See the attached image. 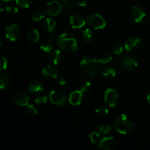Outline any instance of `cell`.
<instances>
[{"instance_id": "6da1fadb", "label": "cell", "mask_w": 150, "mask_h": 150, "mask_svg": "<svg viewBox=\"0 0 150 150\" xmlns=\"http://www.w3.org/2000/svg\"><path fill=\"white\" fill-rule=\"evenodd\" d=\"M100 64L98 59L86 57L80 62L79 67L83 76L91 79L98 76L100 70Z\"/></svg>"}, {"instance_id": "7a4b0ae2", "label": "cell", "mask_w": 150, "mask_h": 150, "mask_svg": "<svg viewBox=\"0 0 150 150\" xmlns=\"http://www.w3.org/2000/svg\"><path fill=\"white\" fill-rule=\"evenodd\" d=\"M57 43L62 50L67 52H75L78 48V42L76 38L67 32L59 35L57 39Z\"/></svg>"}, {"instance_id": "3957f363", "label": "cell", "mask_w": 150, "mask_h": 150, "mask_svg": "<svg viewBox=\"0 0 150 150\" xmlns=\"http://www.w3.org/2000/svg\"><path fill=\"white\" fill-rule=\"evenodd\" d=\"M114 128L116 131L122 135H126L130 133L133 127L132 120L126 114H121L116 118L114 122Z\"/></svg>"}, {"instance_id": "277c9868", "label": "cell", "mask_w": 150, "mask_h": 150, "mask_svg": "<svg viewBox=\"0 0 150 150\" xmlns=\"http://www.w3.org/2000/svg\"><path fill=\"white\" fill-rule=\"evenodd\" d=\"M86 21L92 29H102L106 26V22L104 18L100 14H91L86 17Z\"/></svg>"}, {"instance_id": "5b68a950", "label": "cell", "mask_w": 150, "mask_h": 150, "mask_svg": "<svg viewBox=\"0 0 150 150\" xmlns=\"http://www.w3.org/2000/svg\"><path fill=\"white\" fill-rule=\"evenodd\" d=\"M122 64L126 70L134 71L139 67V61L137 57L132 54H126L122 59Z\"/></svg>"}, {"instance_id": "8992f818", "label": "cell", "mask_w": 150, "mask_h": 150, "mask_svg": "<svg viewBox=\"0 0 150 150\" xmlns=\"http://www.w3.org/2000/svg\"><path fill=\"white\" fill-rule=\"evenodd\" d=\"M104 100L108 106L116 107L120 101V95L116 89L109 88L105 92Z\"/></svg>"}, {"instance_id": "52a82bcc", "label": "cell", "mask_w": 150, "mask_h": 150, "mask_svg": "<svg viewBox=\"0 0 150 150\" xmlns=\"http://www.w3.org/2000/svg\"><path fill=\"white\" fill-rule=\"evenodd\" d=\"M66 95L62 89H54L49 94V100L56 105H64L66 103Z\"/></svg>"}, {"instance_id": "ba28073f", "label": "cell", "mask_w": 150, "mask_h": 150, "mask_svg": "<svg viewBox=\"0 0 150 150\" xmlns=\"http://www.w3.org/2000/svg\"><path fill=\"white\" fill-rule=\"evenodd\" d=\"M21 35V30L17 24H10L5 29V35L10 41H16Z\"/></svg>"}, {"instance_id": "9c48e42d", "label": "cell", "mask_w": 150, "mask_h": 150, "mask_svg": "<svg viewBox=\"0 0 150 150\" xmlns=\"http://www.w3.org/2000/svg\"><path fill=\"white\" fill-rule=\"evenodd\" d=\"M130 16L133 21L136 23H141L144 21L146 14L140 6L134 5L132 7L130 10Z\"/></svg>"}, {"instance_id": "30bf717a", "label": "cell", "mask_w": 150, "mask_h": 150, "mask_svg": "<svg viewBox=\"0 0 150 150\" xmlns=\"http://www.w3.org/2000/svg\"><path fill=\"white\" fill-rule=\"evenodd\" d=\"M142 40L136 37L128 38L125 42V48L128 51H136L141 48Z\"/></svg>"}, {"instance_id": "8fae6325", "label": "cell", "mask_w": 150, "mask_h": 150, "mask_svg": "<svg viewBox=\"0 0 150 150\" xmlns=\"http://www.w3.org/2000/svg\"><path fill=\"white\" fill-rule=\"evenodd\" d=\"M62 11V4L58 1H51L47 4L46 12L50 16H58Z\"/></svg>"}, {"instance_id": "7c38bea8", "label": "cell", "mask_w": 150, "mask_h": 150, "mask_svg": "<svg viewBox=\"0 0 150 150\" xmlns=\"http://www.w3.org/2000/svg\"><path fill=\"white\" fill-rule=\"evenodd\" d=\"M13 101L19 106H26L29 104V97L27 93L24 92H18L13 97Z\"/></svg>"}, {"instance_id": "4fadbf2b", "label": "cell", "mask_w": 150, "mask_h": 150, "mask_svg": "<svg viewBox=\"0 0 150 150\" xmlns=\"http://www.w3.org/2000/svg\"><path fill=\"white\" fill-rule=\"evenodd\" d=\"M117 146V142L114 137H105L100 142L99 148L105 150L114 149Z\"/></svg>"}, {"instance_id": "5bb4252c", "label": "cell", "mask_w": 150, "mask_h": 150, "mask_svg": "<svg viewBox=\"0 0 150 150\" xmlns=\"http://www.w3.org/2000/svg\"><path fill=\"white\" fill-rule=\"evenodd\" d=\"M70 23L73 29H81L86 24V21L79 15H72L70 17Z\"/></svg>"}, {"instance_id": "9a60e30c", "label": "cell", "mask_w": 150, "mask_h": 150, "mask_svg": "<svg viewBox=\"0 0 150 150\" xmlns=\"http://www.w3.org/2000/svg\"><path fill=\"white\" fill-rule=\"evenodd\" d=\"M42 75L47 79H56L58 78L59 73L57 69L51 65H48L42 69Z\"/></svg>"}, {"instance_id": "2e32d148", "label": "cell", "mask_w": 150, "mask_h": 150, "mask_svg": "<svg viewBox=\"0 0 150 150\" xmlns=\"http://www.w3.org/2000/svg\"><path fill=\"white\" fill-rule=\"evenodd\" d=\"M83 93L80 90L73 91L69 96V102L73 106H77L81 103Z\"/></svg>"}, {"instance_id": "e0dca14e", "label": "cell", "mask_w": 150, "mask_h": 150, "mask_svg": "<svg viewBox=\"0 0 150 150\" xmlns=\"http://www.w3.org/2000/svg\"><path fill=\"white\" fill-rule=\"evenodd\" d=\"M54 46V37L49 36L42 40L40 42V48L44 52H50Z\"/></svg>"}, {"instance_id": "ac0fdd59", "label": "cell", "mask_w": 150, "mask_h": 150, "mask_svg": "<svg viewBox=\"0 0 150 150\" xmlns=\"http://www.w3.org/2000/svg\"><path fill=\"white\" fill-rule=\"evenodd\" d=\"M63 59L62 53L59 50H54L50 53L49 55V60L53 64L57 65L60 64Z\"/></svg>"}, {"instance_id": "d6986e66", "label": "cell", "mask_w": 150, "mask_h": 150, "mask_svg": "<svg viewBox=\"0 0 150 150\" xmlns=\"http://www.w3.org/2000/svg\"><path fill=\"white\" fill-rule=\"evenodd\" d=\"M56 27V21L51 18H47L42 23V28L47 32H53Z\"/></svg>"}, {"instance_id": "ffe728a7", "label": "cell", "mask_w": 150, "mask_h": 150, "mask_svg": "<svg viewBox=\"0 0 150 150\" xmlns=\"http://www.w3.org/2000/svg\"><path fill=\"white\" fill-rule=\"evenodd\" d=\"M29 92L33 94H38L40 92H42L43 90V87H42V83H40L39 81H32L29 83Z\"/></svg>"}, {"instance_id": "44dd1931", "label": "cell", "mask_w": 150, "mask_h": 150, "mask_svg": "<svg viewBox=\"0 0 150 150\" xmlns=\"http://www.w3.org/2000/svg\"><path fill=\"white\" fill-rule=\"evenodd\" d=\"M27 40L31 43H36L40 40V33L38 30L35 29H32L28 32Z\"/></svg>"}, {"instance_id": "7402d4cb", "label": "cell", "mask_w": 150, "mask_h": 150, "mask_svg": "<svg viewBox=\"0 0 150 150\" xmlns=\"http://www.w3.org/2000/svg\"><path fill=\"white\" fill-rule=\"evenodd\" d=\"M11 83L10 78L7 73H2L0 76V88L1 89H5L10 86Z\"/></svg>"}, {"instance_id": "603a6c76", "label": "cell", "mask_w": 150, "mask_h": 150, "mask_svg": "<svg viewBox=\"0 0 150 150\" xmlns=\"http://www.w3.org/2000/svg\"><path fill=\"white\" fill-rule=\"evenodd\" d=\"M102 74L104 77L107 78V79H112V78L115 77L116 70H114V67L107 66V67H103L102 70Z\"/></svg>"}, {"instance_id": "cb8c5ba5", "label": "cell", "mask_w": 150, "mask_h": 150, "mask_svg": "<svg viewBox=\"0 0 150 150\" xmlns=\"http://www.w3.org/2000/svg\"><path fill=\"white\" fill-rule=\"evenodd\" d=\"M82 35H83L84 40L86 42H92L95 38V34H94L93 31L89 28L83 29L82 32Z\"/></svg>"}, {"instance_id": "d4e9b609", "label": "cell", "mask_w": 150, "mask_h": 150, "mask_svg": "<svg viewBox=\"0 0 150 150\" xmlns=\"http://www.w3.org/2000/svg\"><path fill=\"white\" fill-rule=\"evenodd\" d=\"M63 3L62 4V12L65 14L70 13L73 10V4L70 0H63Z\"/></svg>"}, {"instance_id": "484cf974", "label": "cell", "mask_w": 150, "mask_h": 150, "mask_svg": "<svg viewBox=\"0 0 150 150\" xmlns=\"http://www.w3.org/2000/svg\"><path fill=\"white\" fill-rule=\"evenodd\" d=\"M111 60H112V57L111 54L107 52L102 53L101 54H100L99 57H98V61L101 64H108Z\"/></svg>"}, {"instance_id": "4316f807", "label": "cell", "mask_w": 150, "mask_h": 150, "mask_svg": "<svg viewBox=\"0 0 150 150\" xmlns=\"http://www.w3.org/2000/svg\"><path fill=\"white\" fill-rule=\"evenodd\" d=\"M98 130H99L100 133L107 136V135H108L111 133V131L112 130V127L108 124H103L100 126Z\"/></svg>"}, {"instance_id": "83f0119b", "label": "cell", "mask_w": 150, "mask_h": 150, "mask_svg": "<svg viewBox=\"0 0 150 150\" xmlns=\"http://www.w3.org/2000/svg\"><path fill=\"white\" fill-rule=\"evenodd\" d=\"M92 88V84L89 81H83L79 86V90L82 92V93H86V92H89Z\"/></svg>"}, {"instance_id": "f1b7e54d", "label": "cell", "mask_w": 150, "mask_h": 150, "mask_svg": "<svg viewBox=\"0 0 150 150\" xmlns=\"http://www.w3.org/2000/svg\"><path fill=\"white\" fill-rule=\"evenodd\" d=\"M45 18V14L41 10H38L35 11L32 15V20L35 22H39L42 21Z\"/></svg>"}, {"instance_id": "f546056e", "label": "cell", "mask_w": 150, "mask_h": 150, "mask_svg": "<svg viewBox=\"0 0 150 150\" xmlns=\"http://www.w3.org/2000/svg\"><path fill=\"white\" fill-rule=\"evenodd\" d=\"M108 109L105 106H100L96 108L95 113L98 117H105L108 114Z\"/></svg>"}, {"instance_id": "4dcf8cb0", "label": "cell", "mask_w": 150, "mask_h": 150, "mask_svg": "<svg viewBox=\"0 0 150 150\" xmlns=\"http://www.w3.org/2000/svg\"><path fill=\"white\" fill-rule=\"evenodd\" d=\"M26 112L28 115L34 117V116H36L38 114V109H37V108L34 105H29L28 104L26 105Z\"/></svg>"}, {"instance_id": "1f68e13d", "label": "cell", "mask_w": 150, "mask_h": 150, "mask_svg": "<svg viewBox=\"0 0 150 150\" xmlns=\"http://www.w3.org/2000/svg\"><path fill=\"white\" fill-rule=\"evenodd\" d=\"M124 47L121 43H116L113 46V53L116 55H120L123 52Z\"/></svg>"}, {"instance_id": "d6a6232c", "label": "cell", "mask_w": 150, "mask_h": 150, "mask_svg": "<svg viewBox=\"0 0 150 150\" xmlns=\"http://www.w3.org/2000/svg\"><path fill=\"white\" fill-rule=\"evenodd\" d=\"M16 4L23 8H28L31 5L32 0H16Z\"/></svg>"}, {"instance_id": "836d02e7", "label": "cell", "mask_w": 150, "mask_h": 150, "mask_svg": "<svg viewBox=\"0 0 150 150\" xmlns=\"http://www.w3.org/2000/svg\"><path fill=\"white\" fill-rule=\"evenodd\" d=\"M48 102V97L45 95H42V96H39L35 99V103L40 105H45Z\"/></svg>"}, {"instance_id": "e575fe53", "label": "cell", "mask_w": 150, "mask_h": 150, "mask_svg": "<svg viewBox=\"0 0 150 150\" xmlns=\"http://www.w3.org/2000/svg\"><path fill=\"white\" fill-rule=\"evenodd\" d=\"M100 134L97 132H92L90 134V140L93 144H97L100 139Z\"/></svg>"}, {"instance_id": "d590c367", "label": "cell", "mask_w": 150, "mask_h": 150, "mask_svg": "<svg viewBox=\"0 0 150 150\" xmlns=\"http://www.w3.org/2000/svg\"><path fill=\"white\" fill-rule=\"evenodd\" d=\"M5 10L7 13H10V14H16V13H18V8L14 5H11V4H9L5 7Z\"/></svg>"}, {"instance_id": "8d00e7d4", "label": "cell", "mask_w": 150, "mask_h": 150, "mask_svg": "<svg viewBox=\"0 0 150 150\" xmlns=\"http://www.w3.org/2000/svg\"><path fill=\"white\" fill-rule=\"evenodd\" d=\"M7 67V60L4 57H1V66H0V70L1 71H3L4 70H5Z\"/></svg>"}, {"instance_id": "74e56055", "label": "cell", "mask_w": 150, "mask_h": 150, "mask_svg": "<svg viewBox=\"0 0 150 150\" xmlns=\"http://www.w3.org/2000/svg\"><path fill=\"white\" fill-rule=\"evenodd\" d=\"M75 4L80 7H85L87 4V0H73Z\"/></svg>"}, {"instance_id": "f35d334b", "label": "cell", "mask_w": 150, "mask_h": 150, "mask_svg": "<svg viewBox=\"0 0 150 150\" xmlns=\"http://www.w3.org/2000/svg\"><path fill=\"white\" fill-rule=\"evenodd\" d=\"M67 78L64 76H61L58 79V82L60 85H65L67 83Z\"/></svg>"}, {"instance_id": "ab89813d", "label": "cell", "mask_w": 150, "mask_h": 150, "mask_svg": "<svg viewBox=\"0 0 150 150\" xmlns=\"http://www.w3.org/2000/svg\"><path fill=\"white\" fill-rule=\"evenodd\" d=\"M147 101H148V103H149L150 105V94H149L147 96Z\"/></svg>"}, {"instance_id": "60d3db41", "label": "cell", "mask_w": 150, "mask_h": 150, "mask_svg": "<svg viewBox=\"0 0 150 150\" xmlns=\"http://www.w3.org/2000/svg\"><path fill=\"white\" fill-rule=\"evenodd\" d=\"M147 21V23H148V24L150 25V17L148 18V19H147V21Z\"/></svg>"}, {"instance_id": "b9f144b4", "label": "cell", "mask_w": 150, "mask_h": 150, "mask_svg": "<svg viewBox=\"0 0 150 150\" xmlns=\"http://www.w3.org/2000/svg\"><path fill=\"white\" fill-rule=\"evenodd\" d=\"M3 1H5V2H9V1H11L12 0H1Z\"/></svg>"}, {"instance_id": "7bdbcfd3", "label": "cell", "mask_w": 150, "mask_h": 150, "mask_svg": "<svg viewBox=\"0 0 150 150\" xmlns=\"http://www.w3.org/2000/svg\"><path fill=\"white\" fill-rule=\"evenodd\" d=\"M3 11V6H2V4H1V12Z\"/></svg>"}]
</instances>
